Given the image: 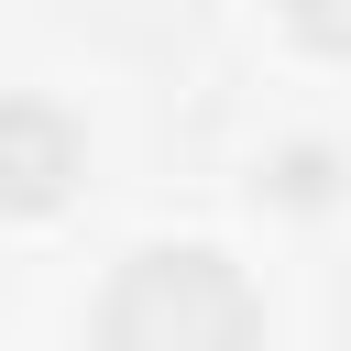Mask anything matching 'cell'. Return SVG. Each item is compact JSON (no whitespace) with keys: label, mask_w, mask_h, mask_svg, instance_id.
<instances>
[{"label":"cell","mask_w":351,"mask_h":351,"mask_svg":"<svg viewBox=\"0 0 351 351\" xmlns=\"http://www.w3.org/2000/svg\"><path fill=\"white\" fill-rule=\"evenodd\" d=\"M99 351H263V296L197 241H154L99 296Z\"/></svg>","instance_id":"cell-1"},{"label":"cell","mask_w":351,"mask_h":351,"mask_svg":"<svg viewBox=\"0 0 351 351\" xmlns=\"http://www.w3.org/2000/svg\"><path fill=\"white\" fill-rule=\"evenodd\" d=\"M77 176V121L55 99H0V208H55Z\"/></svg>","instance_id":"cell-2"}]
</instances>
